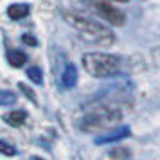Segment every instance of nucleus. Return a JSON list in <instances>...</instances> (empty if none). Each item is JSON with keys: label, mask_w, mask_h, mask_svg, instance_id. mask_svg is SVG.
Listing matches in <instances>:
<instances>
[{"label": "nucleus", "mask_w": 160, "mask_h": 160, "mask_svg": "<svg viewBox=\"0 0 160 160\" xmlns=\"http://www.w3.org/2000/svg\"><path fill=\"white\" fill-rule=\"evenodd\" d=\"M83 67L92 78H110L121 70V59L106 52H88L83 56Z\"/></svg>", "instance_id": "obj_2"}, {"label": "nucleus", "mask_w": 160, "mask_h": 160, "mask_svg": "<svg viewBox=\"0 0 160 160\" xmlns=\"http://www.w3.org/2000/svg\"><path fill=\"white\" fill-rule=\"evenodd\" d=\"M27 119V113L23 110H15V112H9L4 115V121L9 124V126H22Z\"/></svg>", "instance_id": "obj_8"}, {"label": "nucleus", "mask_w": 160, "mask_h": 160, "mask_svg": "<svg viewBox=\"0 0 160 160\" xmlns=\"http://www.w3.org/2000/svg\"><path fill=\"white\" fill-rule=\"evenodd\" d=\"M25 61H27V56L23 54L22 51H13V52H9V63L13 67H23L25 65Z\"/></svg>", "instance_id": "obj_9"}, {"label": "nucleus", "mask_w": 160, "mask_h": 160, "mask_svg": "<svg viewBox=\"0 0 160 160\" xmlns=\"http://www.w3.org/2000/svg\"><path fill=\"white\" fill-rule=\"evenodd\" d=\"M121 121V112L113 106H102V108L90 112L81 121V130L85 131H99L110 128Z\"/></svg>", "instance_id": "obj_3"}, {"label": "nucleus", "mask_w": 160, "mask_h": 160, "mask_svg": "<svg viewBox=\"0 0 160 160\" xmlns=\"http://www.w3.org/2000/svg\"><path fill=\"white\" fill-rule=\"evenodd\" d=\"M130 135V128H117V130L110 131L106 135H101V137L95 138V144H108V142H115V140H121V138L128 137Z\"/></svg>", "instance_id": "obj_5"}, {"label": "nucleus", "mask_w": 160, "mask_h": 160, "mask_svg": "<svg viewBox=\"0 0 160 160\" xmlns=\"http://www.w3.org/2000/svg\"><path fill=\"white\" fill-rule=\"evenodd\" d=\"M95 9H97L99 16L104 18V20H106L108 23H112V25L119 27V25H122V23H124L122 11H119V9L113 8L112 4H108V2H99V4L95 6Z\"/></svg>", "instance_id": "obj_4"}, {"label": "nucleus", "mask_w": 160, "mask_h": 160, "mask_svg": "<svg viewBox=\"0 0 160 160\" xmlns=\"http://www.w3.org/2000/svg\"><path fill=\"white\" fill-rule=\"evenodd\" d=\"M0 153H4L8 157H13V155H16V149H15V146L8 144L6 140H0Z\"/></svg>", "instance_id": "obj_12"}, {"label": "nucleus", "mask_w": 160, "mask_h": 160, "mask_svg": "<svg viewBox=\"0 0 160 160\" xmlns=\"http://www.w3.org/2000/svg\"><path fill=\"white\" fill-rule=\"evenodd\" d=\"M78 83V70L74 65H67L63 74H61V85L65 88H74Z\"/></svg>", "instance_id": "obj_7"}, {"label": "nucleus", "mask_w": 160, "mask_h": 160, "mask_svg": "<svg viewBox=\"0 0 160 160\" xmlns=\"http://www.w3.org/2000/svg\"><path fill=\"white\" fill-rule=\"evenodd\" d=\"M23 42H29V45H36V40H34V38H31V36H27V34L23 36Z\"/></svg>", "instance_id": "obj_13"}, {"label": "nucleus", "mask_w": 160, "mask_h": 160, "mask_svg": "<svg viewBox=\"0 0 160 160\" xmlns=\"http://www.w3.org/2000/svg\"><path fill=\"white\" fill-rule=\"evenodd\" d=\"M31 160H42V158H36V157H34V158H31Z\"/></svg>", "instance_id": "obj_14"}, {"label": "nucleus", "mask_w": 160, "mask_h": 160, "mask_svg": "<svg viewBox=\"0 0 160 160\" xmlns=\"http://www.w3.org/2000/svg\"><path fill=\"white\" fill-rule=\"evenodd\" d=\"M119 2H128V0H119Z\"/></svg>", "instance_id": "obj_15"}, {"label": "nucleus", "mask_w": 160, "mask_h": 160, "mask_svg": "<svg viewBox=\"0 0 160 160\" xmlns=\"http://www.w3.org/2000/svg\"><path fill=\"white\" fill-rule=\"evenodd\" d=\"M31 13V6L29 4H13L8 8V15L11 20H22Z\"/></svg>", "instance_id": "obj_6"}, {"label": "nucleus", "mask_w": 160, "mask_h": 160, "mask_svg": "<svg viewBox=\"0 0 160 160\" xmlns=\"http://www.w3.org/2000/svg\"><path fill=\"white\" fill-rule=\"evenodd\" d=\"M16 101V95L9 90H0V106H6V104H13Z\"/></svg>", "instance_id": "obj_11"}, {"label": "nucleus", "mask_w": 160, "mask_h": 160, "mask_svg": "<svg viewBox=\"0 0 160 160\" xmlns=\"http://www.w3.org/2000/svg\"><path fill=\"white\" fill-rule=\"evenodd\" d=\"M63 18L83 40H87L90 43L106 47V45H112L115 42V34L110 29H106L104 25L92 20V18H87L79 13H65Z\"/></svg>", "instance_id": "obj_1"}, {"label": "nucleus", "mask_w": 160, "mask_h": 160, "mask_svg": "<svg viewBox=\"0 0 160 160\" xmlns=\"http://www.w3.org/2000/svg\"><path fill=\"white\" fill-rule=\"evenodd\" d=\"M27 78H29L34 85H42V83H43V74H42V68H38V67L27 68Z\"/></svg>", "instance_id": "obj_10"}]
</instances>
